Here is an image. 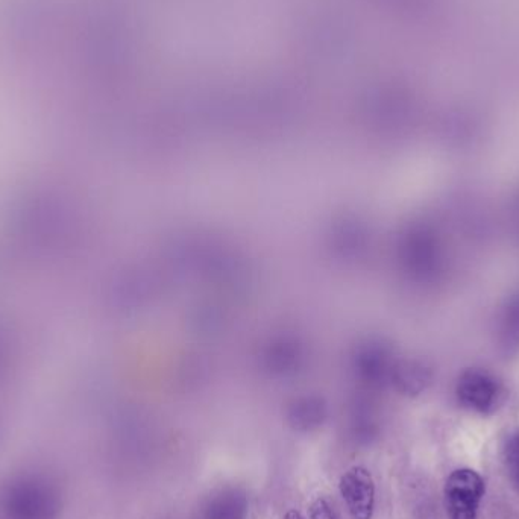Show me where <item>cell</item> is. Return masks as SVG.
Wrapping results in <instances>:
<instances>
[{
	"label": "cell",
	"mask_w": 519,
	"mask_h": 519,
	"mask_svg": "<svg viewBox=\"0 0 519 519\" xmlns=\"http://www.w3.org/2000/svg\"><path fill=\"white\" fill-rule=\"evenodd\" d=\"M310 519H337V516L331 509L330 504L324 498H319L310 509Z\"/></svg>",
	"instance_id": "7"
},
{
	"label": "cell",
	"mask_w": 519,
	"mask_h": 519,
	"mask_svg": "<svg viewBox=\"0 0 519 519\" xmlns=\"http://www.w3.org/2000/svg\"><path fill=\"white\" fill-rule=\"evenodd\" d=\"M248 500L243 492L227 489L211 498L205 509V519H246Z\"/></svg>",
	"instance_id": "5"
},
{
	"label": "cell",
	"mask_w": 519,
	"mask_h": 519,
	"mask_svg": "<svg viewBox=\"0 0 519 519\" xmlns=\"http://www.w3.org/2000/svg\"><path fill=\"white\" fill-rule=\"evenodd\" d=\"M507 472L516 491L519 492V435L512 436L504 450Z\"/></svg>",
	"instance_id": "6"
},
{
	"label": "cell",
	"mask_w": 519,
	"mask_h": 519,
	"mask_svg": "<svg viewBox=\"0 0 519 519\" xmlns=\"http://www.w3.org/2000/svg\"><path fill=\"white\" fill-rule=\"evenodd\" d=\"M284 519H304V518H302L301 513L296 512V510H289V512L286 513V516H284Z\"/></svg>",
	"instance_id": "8"
},
{
	"label": "cell",
	"mask_w": 519,
	"mask_h": 519,
	"mask_svg": "<svg viewBox=\"0 0 519 519\" xmlns=\"http://www.w3.org/2000/svg\"><path fill=\"white\" fill-rule=\"evenodd\" d=\"M485 482L472 469H457L445 483V506L450 519H477Z\"/></svg>",
	"instance_id": "2"
},
{
	"label": "cell",
	"mask_w": 519,
	"mask_h": 519,
	"mask_svg": "<svg viewBox=\"0 0 519 519\" xmlns=\"http://www.w3.org/2000/svg\"><path fill=\"white\" fill-rule=\"evenodd\" d=\"M2 510L7 519H57L60 498L46 480L28 475L4 489Z\"/></svg>",
	"instance_id": "1"
},
{
	"label": "cell",
	"mask_w": 519,
	"mask_h": 519,
	"mask_svg": "<svg viewBox=\"0 0 519 519\" xmlns=\"http://www.w3.org/2000/svg\"><path fill=\"white\" fill-rule=\"evenodd\" d=\"M497 384L482 374H471L459 384V400L469 409L488 412L497 400Z\"/></svg>",
	"instance_id": "4"
},
{
	"label": "cell",
	"mask_w": 519,
	"mask_h": 519,
	"mask_svg": "<svg viewBox=\"0 0 519 519\" xmlns=\"http://www.w3.org/2000/svg\"><path fill=\"white\" fill-rule=\"evenodd\" d=\"M340 494L353 519H372L375 507V485L371 472L363 466L348 469L340 479Z\"/></svg>",
	"instance_id": "3"
}]
</instances>
